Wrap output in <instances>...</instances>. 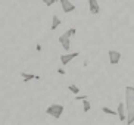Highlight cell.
<instances>
[{
	"mask_svg": "<svg viewBox=\"0 0 134 125\" xmlns=\"http://www.w3.org/2000/svg\"><path fill=\"white\" fill-rule=\"evenodd\" d=\"M125 107H127V124L130 125L134 122V87H125Z\"/></svg>",
	"mask_w": 134,
	"mask_h": 125,
	"instance_id": "6da1fadb",
	"label": "cell"
},
{
	"mask_svg": "<svg viewBox=\"0 0 134 125\" xmlns=\"http://www.w3.org/2000/svg\"><path fill=\"white\" fill-rule=\"evenodd\" d=\"M77 30L75 28H69L65 34L59 35V43L62 44L63 50H69V47H71V37H74Z\"/></svg>",
	"mask_w": 134,
	"mask_h": 125,
	"instance_id": "7a4b0ae2",
	"label": "cell"
},
{
	"mask_svg": "<svg viewBox=\"0 0 134 125\" xmlns=\"http://www.w3.org/2000/svg\"><path fill=\"white\" fill-rule=\"evenodd\" d=\"M63 105H59V103H53V105H50L46 109V113L47 115H50V116H53V118H56V119H59L60 116H62V113H63Z\"/></svg>",
	"mask_w": 134,
	"mask_h": 125,
	"instance_id": "3957f363",
	"label": "cell"
},
{
	"mask_svg": "<svg viewBox=\"0 0 134 125\" xmlns=\"http://www.w3.org/2000/svg\"><path fill=\"white\" fill-rule=\"evenodd\" d=\"M108 56H109L110 65H116V63L121 60V53H119L118 50H109L108 52Z\"/></svg>",
	"mask_w": 134,
	"mask_h": 125,
	"instance_id": "277c9868",
	"label": "cell"
},
{
	"mask_svg": "<svg viewBox=\"0 0 134 125\" xmlns=\"http://www.w3.org/2000/svg\"><path fill=\"white\" fill-rule=\"evenodd\" d=\"M78 56H80L78 52H74V53H69V55H62V56H60V62H62L63 66H66V65L71 62L72 59L78 58Z\"/></svg>",
	"mask_w": 134,
	"mask_h": 125,
	"instance_id": "5b68a950",
	"label": "cell"
},
{
	"mask_svg": "<svg viewBox=\"0 0 134 125\" xmlns=\"http://www.w3.org/2000/svg\"><path fill=\"white\" fill-rule=\"evenodd\" d=\"M118 118L121 122H125L127 121V107H125V103H119L118 105Z\"/></svg>",
	"mask_w": 134,
	"mask_h": 125,
	"instance_id": "8992f818",
	"label": "cell"
},
{
	"mask_svg": "<svg viewBox=\"0 0 134 125\" xmlns=\"http://www.w3.org/2000/svg\"><path fill=\"white\" fill-rule=\"evenodd\" d=\"M60 6H62V10L65 13H69V12L75 10V4L71 3L69 0H60Z\"/></svg>",
	"mask_w": 134,
	"mask_h": 125,
	"instance_id": "52a82bcc",
	"label": "cell"
},
{
	"mask_svg": "<svg viewBox=\"0 0 134 125\" xmlns=\"http://www.w3.org/2000/svg\"><path fill=\"white\" fill-rule=\"evenodd\" d=\"M88 9H90L91 15H97L100 12V6H99L97 0H88Z\"/></svg>",
	"mask_w": 134,
	"mask_h": 125,
	"instance_id": "ba28073f",
	"label": "cell"
},
{
	"mask_svg": "<svg viewBox=\"0 0 134 125\" xmlns=\"http://www.w3.org/2000/svg\"><path fill=\"white\" fill-rule=\"evenodd\" d=\"M21 77L24 78V81H31V79H40V77L38 75H34V74H27V72H22L21 74Z\"/></svg>",
	"mask_w": 134,
	"mask_h": 125,
	"instance_id": "9c48e42d",
	"label": "cell"
},
{
	"mask_svg": "<svg viewBox=\"0 0 134 125\" xmlns=\"http://www.w3.org/2000/svg\"><path fill=\"white\" fill-rule=\"evenodd\" d=\"M60 25V19L58 15H53V18H52V30H56V28Z\"/></svg>",
	"mask_w": 134,
	"mask_h": 125,
	"instance_id": "30bf717a",
	"label": "cell"
},
{
	"mask_svg": "<svg viewBox=\"0 0 134 125\" xmlns=\"http://www.w3.org/2000/svg\"><path fill=\"white\" fill-rule=\"evenodd\" d=\"M68 90L71 91V93H74V94H78L80 93L78 86H75V84H69V86H68Z\"/></svg>",
	"mask_w": 134,
	"mask_h": 125,
	"instance_id": "8fae6325",
	"label": "cell"
},
{
	"mask_svg": "<svg viewBox=\"0 0 134 125\" xmlns=\"http://www.w3.org/2000/svg\"><path fill=\"white\" fill-rule=\"evenodd\" d=\"M102 112L103 113H108V115H118V112H115V110H112L110 107H106V106L102 107Z\"/></svg>",
	"mask_w": 134,
	"mask_h": 125,
	"instance_id": "7c38bea8",
	"label": "cell"
},
{
	"mask_svg": "<svg viewBox=\"0 0 134 125\" xmlns=\"http://www.w3.org/2000/svg\"><path fill=\"white\" fill-rule=\"evenodd\" d=\"M90 102H88V100H87V99H84L83 100V110L84 112H90Z\"/></svg>",
	"mask_w": 134,
	"mask_h": 125,
	"instance_id": "4fadbf2b",
	"label": "cell"
},
{
	"mask_svg": "<svg viewBox=\"0 0 134 125\" xmlns=\"http://www.w3.org/2000/svg\"><path fill=\"white\" fill-rule=\"evenodd\" d=\"M56 2H59V0H46V3L44 4H46V6H52V4H55Z\"/></svg>",
	"mask_w": 134,
	"mask_h": 125,
	"instance_id": "5bb4252c",
	"label": "cell"
},
{
	"mask_svg": "<svg viewBox=\"0 0 134 125\" xmlns=\"http://www.w3.org/2000/svg\"><path fill=\"white\" fill-rule=\"evenodd\" d=\"M87 99V96H75V100H84Z\"/></svg>",
	"mask_w": 134,
	"mask_h": 125,
	"instance_id": "9a60e30c",
	"label": "cell"
},
{
	"mask_svg": "<svg viewBox=\"0 0 134 125\" xmlns=\"http://www.w3.org/2000/svg\"><path fill=\"white\" fill-rule=\"evenodd\" d=\"M58 72H59V74H65V69H62V68H59V69H58Z\"/></svg>",
	"mask_w": 134,
	"mask_h": 125,
	"instance_id": "2e32d148",
	"label": "cell"
},
{
	"mask_svg": "<svg viewBox=\"0 0 134 125\" xmlns=\"http://www.w3.org/2000/svg\"><path fill=\"white\" fill-rule=\"evenodd\" d=\"M41 2H43V3H46V0H41Z\"/></svg>",
	"mask_w": 134,
	"mask_h": 125,
	"instance_id": "e0dca14e",
	"label": "cell"
}]
</instances>
